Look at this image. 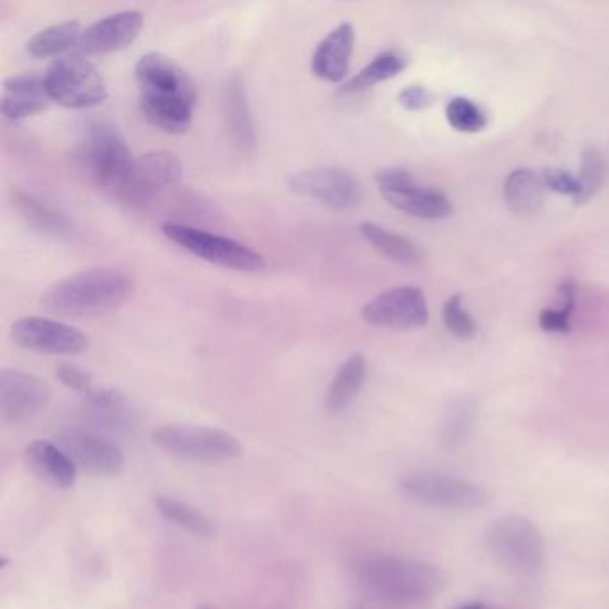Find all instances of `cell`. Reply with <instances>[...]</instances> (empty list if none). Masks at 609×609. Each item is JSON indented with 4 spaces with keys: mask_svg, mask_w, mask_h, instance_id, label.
<instances>
[{
    "mask_svg": "<svg viewBox=\"0 0 609 609\" xmlns=\"http://www.w3.org/2000/svg\"><path fill=\"white\" fill-rule=\"evenodd\" d=\"M434 102L433 93L420 84H411L399 93V104L408 111H422Z\"/></svg>",
    "mask_w": 609,
    "mask_h": 609,
    "instance_id": "37",
    "label": "cell"
},
{
    "mask_svg": "<svg viewBox=\"0 0 609 609\" xmlns=\"http://www.w3.org/2000/svg\"><path fill=\"white\" fill-rule=\"evenodd\" d=\"M199 609H211V608H199Z\"/></svg>",
    "mask_w": 609,
    "mask_h": 609,
    "instance_id": "39",
    "label": "cell"
},
{
    "mask_svg": "<svg viewBox=\"0 0 609 609\" xmlns=\"http://www.w3.org/2000/svg\"><path fill=\"white\" fill-rule=\"evenodd\" d=\"M401 490L409 499L442 509H477L490 502V493L483 486L461 477L443 474H411L402 477Z\"/></svg>",
    "mask_w": 609,
    "mask_h": 609,
    "instance_id": "9",
    "label": "cell"
},
{
    "mask_svg": "<svg viewBox=\"0 0 609 609\" xmlns=\"http://www.w3.org/2000/svg\"><path fill=\"white\" fill-rule=\"evenodd\" d=\"M56 377L61 384H65L68 390H74L79 395H90L95 390L93 379L86 370L72 365V363H63L56 368Z\"/></svg>",
    "mask_w": 609,
    "mask_h": 609,
    "instance_id": "36",
    "label": "cell"
},
{
    "mask_svg": "<svg viewBox=\"0 0 609 609\" xmlns=\"http://www.w3.org/2000/svg\"><path fill=\"white\" fill-rule=\"evenodd\" d=\"M367 379V359L363 354H352L343 361L334 374L333 383L326 395V409L329 413H342L358 397Z\"/></svg>",
    "mask_w": 609,
    "mask_h": 609,
    "instance_id": "24",
    "label": "cell"
},
{
    "mask_svg": "<svg viewBox=\"0 0 609 609\" xmlns=\"http://www.w3.org/2000/svg\"><path fill=\"white\" fill-rule=\"evenodd\" d=\"M486 547L492 558L509 574L533 576L545 563L543 534L526 517L499 518L486 533Z\"/></svg>",
    "mask_w": 609,
    "mask_h": 609,
    "instance_id": "4",
    "label": "cell"
},
{
    "mask_svg": "<svg viewBox=\"0 0 609 609\" xmlns=\"http://www.w3.org/2000/svg\"><path fill=\"white\" fill-rule=\"evenodd\" d=\"M133 277L111 267L63 277L43 293L42 306L59 318H95L117 311L133 292Z\"/></svg>",
    "mask_w": 609,
    "mask_h": 609,
    "instance_id": "1",
    "label": "cell"
},
{
    "mask_svg": "<svg viewBox=\"0 0 609 609\" xmlns=\"http://www.w3.org/2000/svg\"><path fill=\"white\" fill-rule=\"evenodd\" d=\"M142 29L143 15L140 11L134 9L118 11L109 17L97 20L83 31L77 51L83 56L122 51L133 45L134 40L142 33Z\"/></svg>",
    "mask_w": 609,
    "mask_h": 609,
    "instance_id": "16",
    "label": "cell"
},
{
    "mask_svg": "<svg viewBox=\"0 0 609 609\" xmlns=\"http://www.w3.org/2000/svg\"><path fill=\"white\" fill-rule=\"evenodd\" d=\"M13 204L17 206L22 218L29 226L42 234L52 238H70L72 226L68 218L59 213L58 209L52 208L51 204L43 202L42 199L34 197L31 193L17 190L13 193Z\"/></svg>",
    "mask_w": 609,
    "mask_h": 609,
    "instance_id": "25",
    "label": "cell"
},
{
    "mask_svg": "<svg viewBox=\"0 0 609 609\" xmlns=\"http://www.w3.org/2000/svg\"><path fill=\"white\" fill-rule=\"evenodd\" d=\"M408 67V58L397 51L381 52L379 56L372 59L367 67L361 68L356 76L351 77L347 83L340 88V93H358L368 90L376 84L390 81L399 76Z\"/></svg>",
    "mask_w": 609,
    "mask_h": 609,
    "instance_id": "29",
    "label": "cell"
},
{
    "mask_svg": "<svg viewBox=\"0 0 609 609\" xmlns=\"http://www.w3.org/2000/svg\"><path fill=\"white\" fill-rule=\"evenodd\" d=\"M606 177V161L604 156L597 149H588L583 154V163H581V172H579V183H581V197L577 204L588 202L595 193L601 190Z\"/></svg>",
    "mask_w": 609,
    "mask_h": 609,
    "instance_id": "33",
    "label": "cell"
},
{
    "mask_svg": "<svg viewBox=\"0 0 609 609\" xmlns=\"http://www.w3.org/2000/svg\"><path fill=\"white\" fill-rule=\"evenodd\" d=\"M461 609H483V606H479V604H470V606H465V608Z\"/></svg>",
    "mask_w": 609,
    "mask_h": 609,
    "instance_id": "38",
    "label": "cell"
},
{
    "mask_svg": "<svg viewBox=\"0 0 609 609\" xmlns=\"http://www.w3.org/2000/svg\"><path fill=\"white\" fill-rule=\"evenodd\" d=\"M27 467L43 483L51 484L59 490H68L76 483L77 465L67 452L61 451L54 443L36 440L26 449Z\"/></svg>",
    "mask_w": 609,
    "mask_h": 609,
    "instance_id": "21",
    "label": "cell"
},
{
    "mask_svg": "<svg viewBox=\"0 0 609 609\" xmlns=\"http://www.w3.org/2000/svg\"><path fill=\"white\" fill-rule=\"evenodd\" d=\"M363 320L376 327L408 331L424 327L429 320L426 295L415 286H401L379 293L361 309Z\"/></svg>",
    "mask_w": 609,
    "mask_h": 609,
    "instance_id": "11",
    "label": "cell"
},
{
    "mask_svg": "<svg viewBox=\"0 0 609 609\" xmlns=\"http://www.w3.org/2000/svg\"><path fill=\"white\" fill-rule=\"evenodd\" d=\"M81 36L83 31L76 20L52 24L34 34L27 43V52L34 59L56 58L74 47L77 49Z\"/></svg>",
    "mask_w": 609,
    "mask_h": 609,
    "instance_id": "27",
    "label": "cell"
},
{
    "mask_svg": "<svg viewBox=\"0 0 609 609\" xmlns=\"http://www.w3.org/2000/svg\"><path fill=\"white\" fill-rule=\"evenodd\" d=\"M161 231L170 242L176 243L184 251L218 267L233 268L240 272H259L267 267V261L261 252L254 251L233 238L177 222L163 224Z\"/></svg>",
    "mask_w": 609,
    "mask_h": 609,
    "instance_id": "6",
    "label": "cell"
},
{
    "mask_svg": "<svg viewBox=\"0 0 609 609\" xmlns=\"http://www.w3.org/2000/svg\"><path fill=\"white\" fill-rule=\"evenodd\" d=\"M222 117L227 133L242 152H251L256 145V126L245 83L238 74L229 77L222 90Z\"/></svg>",
    "mask_w": 609,
    "mask_h": 609,
    "instance_id": "20",
    "label": "cell"
},
{
    "mask_svg": "<svg viewBox=\"0 0 609 609\" xmlns=\"http://www.w3.org/2000/svg\"><path fill=\"white\" fill-rule=\"evenodd\" d=\"M377 188L390 206L420 220H443L452 213L447 195L418 183L404 168H383L376 176Z\"/></svg>",
    "mask_w": 609,
    "mask_h": 609,
    "instance_id": "8",
    "label": "cell"
},
{
    "mask_svg": "<svg viewBox=\"0 0 609 609\" xmlns=\"http://www.w3.org/2000/svg\"><path fill=\"white\" fill-rule=\"evenodd\" d=\"M152 440L172 456L206 463L238 458L243 452L233 434L215 427L167 424L154 429Z\"/></svg>",
    "mask_w": 609,
    "mask_h": 609,
    "instance_id": "7",
    "label": "cell"
},
{
    "mask_svg": "<svg viewBox=\"0 0 609 609\" xmlns=\"http://www.w3.org/2000/svg\"><path fill=\"white\" fill-rule=\"evenodd\" d=\"M545 183L542 174L531 168L513 170L504 181V201L517 215H536L545 202Z\"/></svg>",
    "mask_w": 609,
    "mask_h": 609,
    "instance_id": "22",
    "label": "cell"
},
{
    "mask_svg": "<svg viewBox=\"0 0 609 609\" xmlns=\"http://www.w3.org/2000/svg\"><path fill=\"white\" fill-rule=\"evenodd\" d=\"M81 156L97 184L124 201L136 163L126 136L111 124H92L84 133Z\"/></svg>",
    "mask_w": 609,
    "mask_h": 609,
    "instance_id": "3",
    "label": "cell"
},
{
    "mask_svg": "<svg viewBox=\"0 0 609 609\" xmlns=\"http://www.w3.org/2000/svg\"><path fill=\"white\" fill-rule=\"evenodd\" d=\"M140 97H184L197 101L192 77L177 61L159 52L143 54L134 67Z\"/></svg>",
    "mask_w": 609,
    "mask_h": 609,
    "instance_id": "15",
    "label": "cell"
},
{
    "mask_svg": "<svg viewBox=\"0 0 609 609\" xmlns=\"http://www.w3.org/2000/svg\"><path fill=\"white\" fill-rule=\"evenodd\" d=\"M9 334L18 347L49 356H76L90 347L86 334L54 318H20Z\"/></svg>",
    "mask_w": 609,
    "mask_h": 609,
    "instance_id": "10",
    "label": "cell"
},
{
    "mask_svg": "<svg viewBox=\"0 0 609 609\" xmlns=\"http://www.w3.org/2000/svg\"><path fill=\"white\" fill-rule=\"evenodd\" d=\"M290 188L302 197L324 204L336 211L356 208L363 199V188L347 170L315 167L302 170L290 179Z\"/></svg>",
    "mask_w": 609,
    "mask_h": 609,
    "instance_id": "12",
    "label": "cell"
},
{
    "mask_svg": "<svg viewBox=\"0 0 609 609\" xmlns=\"http://www.w3.org/2000/svg\"><path fill=\"white\" fill-rule=\"evenodd\" d=\"M359 233L379 254H383L384 258L390 259L397 265L415 267L422 261V254L418 251L417 245L402 234L388 231L386 227L374 222L359 224Z\"/></svg>",
    "mask_w": 609,
    "mask_h": 609,
    "instance_id": "26",
    "label": "cell"
},
{
    "mask_svg": "<svg viewBox=\"0 0 609 609\" xmlns=\"http://www.w3.org/2000/svg\"><path fill=\"white\" fill-rule=\"evenodd\" d=\"M51 97L43 77L18 74L9 77L2 88V115L11 122H22L49 108Z\"/></svg>",
    "mask_w": 609,
    "mask_h": 609,
    "instance_id": "19",
    "label": "cell"
},
{
    "mask_svg": "<svg viewBox=\"0 0 609 609\" xmlns=\"http://www.w3.org/2000/svg\"><path fill=\"white\" fill-rule=\"evenodd\" d=\"M356 31L349 22L334 27L311 58V72L326 83H342L349 74Z\"/></svg>",
    "mask_w": 609,
    "mask_h": 609,
    "instance_id": "18",
    "label": "cell"
},
{
    "mask_svg": "<svg viewBox=\"0 0 609 609\" xmlns=\"http://www.w3.org/2000/svg\"><path fill=\"white\" fill-rule=\"evenodd\" d=\"M154 504L161 517L197 538H213L217 533L211 518L206 517L202 511L193 508L190 504H184L170 497H156Z\"/></svg>",
    "mask_w": 609,
    "mask_h": 609,
    "instance_id": "30",
    "label": "cell"
},
{
    "mask_svg": "<svg viewBox=\"0 0 609 609\" xmlns=\"http://www.w3.org/2000/svg\"><path fill=\"white\" fill-rule=\"evenodd\" d=\"M65 452L74 459L77 467L93 476H118L124 468V454L115 443L101 434L88 431H70L61 438Z\"/></svg>",
    "mask_w": 609,
    "mask_h": 609,
    "instance_id": "17",
    "label": "cell"
},
{
    "mask_svg": "<svg viewBox=\"0 0 609 609\" xmlns=\"http://www.w3.org/2000/svg\"><path fill=\"white\" fill-rule=\"evenodd\" d=\"M576 295V283L565 281L559 286L558 306L543 309L542 315H540V327L543 331L558 334L568 333L572 311L576 306Z\"/></svg>",
    "mask_w": 609,
    "mask_h": 609,
    "instance_id": "31",
    "label": "cell"
},
{
    "mask_svg": "<svg viewBox=\"0 0 609 609\" xmlns=\"http://www.w3.org/2000/svg\"><path fill=\"white\" fill-rule=\"evenodd\" d=\"M183 163L170 151H151L136 158L133 176L127 186L124 201L145 204L168 188L181 183Z\"/></svg>",
    "mask_w": 609,
    "mask_h": 609,
    "instance_id": "14",
    "label": "cell"
},
{
    "mask_svg": "<svg viewBox=\"0 0 609 609\" xmlns=\"http://www.w3.org/2000/svg\"><path fill=\"white\" fill-rule=\"evenodd\" d=\"M51 399V390L40 377L17 368L0 372V418L6 424H24L36 417Z\"/></svg>",
    "mask_w": 609,
    "mask_h": 609,
    "instance_id": "13",
    "label": "cell"
},
{
    "mask_svg": "<svg viewBox=\"0 0 609 609\" xmlns=\"http://www.w3.org/2000/svg\"><path fill=\"white\" fill-rule=\"evenodd\" d=\"M447 122L459 133H479L486 127V115L476 102L456 97L447 104Z\"/></svg>",
    "mask_w": 609,
    "mask_h": 609,
    "instance_id": "32",
    "label": "cell"
},
{
    "mask_svg": "<svg viewBox=\"0 0 609 609\" xmlns=\"http://www.w3.org/2000/svg\"><path fill=\"white\" fill-rule=\"evenodd\" d=\"M443 324L459 340H472L477 334L476 322L463 306L461 295H452L443 304Z\"/></svg>",
    "mask_w": 609,
    "mask_h": 609,
    "instance_id": "34",
    "label": "cell"
},
{
    "mask_svg": "<svg viewBox=\"0 0 609 609\" xmlns=\"http://www.w3.org/2000/svg\"><path fill=\"white\" fill-rule=\"evenodd\" d=\"M143 115L168 134H183L190 129L195 101L184 97H140Z\"/></svg>",
    "mask_w": 609,
    "mask_h": 609,
    "instance_id": "23",
    "label": "cell"
},
{
    "mask_svg": "<svg viewBox=\"0 0 609 609\" xmlns=\"http://www.w3.org/2000/svg\"><path fill=\"white\" fill-rule=\"evenodd\" d=\"M84 404L93 420L111 431H124L131 426V409L126 397L113 388H95L84 397Z\"/></svg>",
    "mask_w": 609,
    "mask_h": 609,
    "instance_id": "28",
    "label": "cell"
},
{
    "mask_svg": "<svg viewBox=\"0 0 609 609\" xmlns=\"http://www.w3.org/2000/svg\"><path fill=\"white\" fill-rule=\"evenodd\" d=\"M542 179L545 188H549V190L559 193V195L572 197L576 202L579 201V197H581L579 177L572 176L570 172L561 170V168H547L542 172Z\"/></svg>",
    "mask_w": 609,
    "mask_h": 609,
    "instance_id": "35",
    "label": "cell"
},
{
    "mask_svg": "<svg viewBox=\"0 0 609 609\" xmlns=\"http://www.w3.org/2000/svg\"><path fill=\"white\" fill-rule=\"evenodd\" d=\"M356 576L376 601L401 608L429 601L447 583V576L431 563L384 554L359 559Z\"/></svg>",
    "mask_w": 609,
    "mask_h": 609,
    "instance_id": "2",
    "label": "cell"
},
{
    "mask_svg": "<svg viewBox=\"0 0 609 609\" xmlns=\"http://www.w3.org/2000/svg\"><path fill=\"white\" fill-rule=\"evenodd\" d=\"M43 81L51 101L68 109L95 108L108 97L99 68L79 52L54 59Z\"/></svg>",
    "mask_w": 609,
    "mask_h": 609,
    "instance_id": "5",
    "label": "cell"
}]
</instances>
